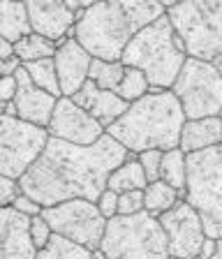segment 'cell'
I'll return each mask as SVG.
<instances>
[{
  "instance_id": "obj_15",
  "label": "cell",
  "mask_w": 222,
  "mask_h": 259,
  "mask_svg": "<svg viewBox=\"0 0 222 259\" xmlns=\"http://www.w3.org/2000/svg\"><path fill=\"white\" fill-rule=\"evenodd\" d=\"M23 5L30 19V28L35 32L56 39V42L72 35L76 16L65 5V0H23Z\"/></svg>"
},
{
  "instance_id": "obj_16",
  "label": "cell",
  "mask_w": 222,
  "mask_h": 259,
  "mask_svg": "<svg viewBox=\"0 0 222 259\" xmlns=\"http://www.w3.org/2000/svg\"><path fill=\"white\" fill-rule=\"evenodd\" d=\"M30 218L14 206H0V259H30L37 257L30 232Z\"/></svg>"
},
{
  "instance_id": "obj_44",
  "label": "cell",
  "mask_w": 222,
  "mask_h": 259,
  "mask_svg": "<svg viewBox=\"0 0 222 259\" xmlns=\"http://www.w3.org/2000/svg\"><path fill=\"white\" fill-rule=\"evenodd\" d=\"M217 116H220V118H222V109H220V113H217Z\"/></svg>"
},
{
  "instance_id": "obj_38",
  "label": "cell",
  "mask_w": 222,
  "mask_h": 259,
  "mask_svg": "<svg viewBox=\"0 0 222 259\" xmlns=\"http://www.w3.org/2000/svg\"><path fill=\"white\" fill-rule=\"evenodd\" d=\"M93 3H100V0H65V5L70 7L72 12H79V10H86L91 7Z\"/></svg>"
},
{
  "instance_id": "obj_36",
  "label": "cell",
  "mask_w": 222,
  "mask_h": 259,
  "mask_svg": "<svg viewBox=\"0 0 222 259\" xmlns=\"http://www.w3.org/2000/svg\"><path fill=\"white\" fill-rule=\"evenodd\" d=\"M19 65H21V60H19L17 56H7V58H0V76L14 74Z\"/></svg>"
},
{
  "instance_id": "obj_7",
  "label": "cell",
  "mask_w": 222,
  "mask_h": 259,
  "mask_svg": "<svg viewBox=\"0 0 222 259\" xmlns=\"http://www.w3.org/2000/svg\"><path fill=\"white\" fill-rule=\"evenodd\" d=\"M167 16L188 56L213 60L222 54V0H181Z\"/></svg>"
},
{
  "instance_id": "obj_39",
  "label": "cell",
  "mask_w": 222,
  "mask_h": 259,
  "mask_svg": "<svg viewBox=\"0 0 222 259\" xmlns=\"http://www.w3.org/2000/svg\"><path fill=\"white\" fill-rule=\"evenodd\" d=\"M7 56H14V44L0 35V58H7Z\"/></svg>"
},
{
  "instance_id": "obj_34",
  "label": "cell",
  "mask_w": 222,
  "mask_h": 259,
  "mask_svg": "<svg viewBox=\"0 0 222 259\" xmlns=\"http://www.w3.org/2000/svg\"><path fill=\"white\" fill-rule=\"evenodd\" d=\"M12 206H14L17 210H21L23 215H28V218L42 213V204H37V201H35L30 194H26V192H19L17 197H14V201H12Z\"/></svg>"
},
{
  "instance_id": "obj_1",
  "label": "cell",
  "mask_w": 222,
  "mask_h": 259,
  "mask_svg": "<svg viewBox=\"0 0 222 259\" xmlns=\"http://www.w3.org/2000/svg\"><path fill=\"white\" fill-rule=\"evenodd\" d=\"M125 155L127 148L109 132L93 144H70L49 137L42 153L19 178V185L42 206L74 197L95 201L107 188V176Z\"/></svg>"
},
{
  "instance_id": "obj_32",
  "label": "cell",
  "mask_w": 222,
  "mask_h": 259,
  "mask_svg": "<svg viewBox=\"0 0 222 259\" xmlns=\"http://www.w3.org/2000/svg\"><path fill=\"white\" fill-rule=\"evenodd\" d=\"M95 204H98L100 213H102V215L109 220L111 215H116V208H118V192H114L111 188H104L102 192L98 194Z\"/></svg>"
},
{
  "instance_id": "obj_6",
  "label": "cell",
  "mask_w": 222,
  "mask_h": 259,
  "mask_svg": "<svg viewBox=\"0 0 222 259\" xmlns=\"http://www.w3.org/2000/svg\"><path fill=\"white\" fill-rule=\"evenodd\" d=\"M72 37L86 49L93 58L120 60L125 44L135 35L120 10L118 0H100L86 10L74 12Z\"/></svg>"
},
{
  "instance_id": "obj_8",
  "label": "cell",
  "mask_w": 222,
  "mask_h": 259,
  "mask_svg": "<svg viewBox=\"0 0 222 259\" xmlns=\"http://www.w3.org/2000/svg\"><path fill=\"white\" fill-rule=\"evenodd\" d=\"M171 93L179 97L185 118L217 116L222 109V76L211 60L188 56Z\"/></svg>"
},
{
  "instance_id": "obj_20",
  "label": "cell",
  "mask_w": 222,
  "mask_h": 259,
  "mask_svg": "<svg viewBox=\"0 0 222 259\" xmlns=\"http://www.w3.org/2000/svg\"><path fill=\"white\" fill-rule=\"evenodd\" d=\"M146 174L141 169L137 153L127 151L125 160L120 164H116L114 171L107 176V188H111L114 192H127V190H144L146 185Z\"/></svg>"
},
{
  "instance_id": "obj_25",
  "label": "cell",
  "mask_w": 222,
  "mask_h": 259,
  "mask_svg": "<svg viewBox=\"0 0 222 259\" xmlns=\"http://www.w3.org/2000/svg\"><path fill=\"white\" fill-rule=\"evenodd\" d=\"M23 70L28 72V76L33 79V83L42 91L51 93V95L60 97V86H58V74H56V63L54 56L49 58H39V60H28V63H21Z\"/></svg>"
},
{
  "instance_id": "obj_4",
  "label": "cell",
  "mask_w": 222,
  "mask_h": 259,
  "mask_svg": "<svg viewBox=\"0 0 222 259\" xmlns=\"http://www.w3.org/2000/svg\"><path fill=\"white\" fill-rule=\"evenodd\" d=\"M183 199L199 213L206 236H222V144L185 153Z\"/></svg>"
},
{
  "instance_id": "obj_3",
  "label": "cell",
  "mask_w": 222,
  "mask_h": 259,
  "mask_svg": "<svg viewBox=\"0 0 222 259\" xmlns=\"http://www.w3.org/2000/svg\"><path fill=\"white\" fill-rule=\"evenodd\" d=\"M185 58V47L173 30L169 16L162 14L144 26L125 44L120 63L137 67L146 74L148 88H171Z\"/></svg>"
},
{
  "instance_id": "obj_42",
  "label": "cell",
  "mask_w": 222,
  "mask_h": 259,
  "mask_svg": "<svg viewBox=\"0 0 222 259\" xmlns=\"http://www.w3.org/2000/svg\"><path fill=\"white\" fill-rule=\"evenodd\" d=\"M164 7H171V5H176V3H181V0H160Z\"/></svg>"
},
{
  "instance_id": "obj_23",
  "label": "cell",
  "mask_w": 222,
  "mask_h": 259,
  "mask_svg": "<svg viewBox=\"0 0 222 259\" xmlns=\"http://www.w3.org/2000/svg\"><path fill=\"white\" fill-rule=\"evenodd\" d=\"M179 199V190L164 183L162 178L148 181L144 185V210H148L151 215H162L167 208H171Z\"/></svg>"
},
{
  "instance_id": "obj_18",
  "label": "cell",
  "mask_w": 222,
  "mask_h": 259,
  "mask_svg": "<svg viewBox=\"0 0 222 259\" xmlns=\"http://www.w3.org/2000/svg\"><path fill=\"white\" fill-rule=\"evenodd\" d=\"M222 144V118L220 116H201V118H185L181 127L179 148L183 153L201 151L208 146Z\"/></svg>"
},
{
  "instance_id": "obj_24",
  "label": "cell",
  "mask_w": 222,
  "mask_h": 259,
  "mask_svg": "<svg viewBox=\"0 0 222 259\" xmlns=\"http://www.w3.org/2000/svg\"><path fill=\"white\" fill-rule=\"evenodd\" d=\"M56 54V39L44 37L39 32L30 30L28 35H23L21 39L14 42V56H17L21 63L28 60H39V58H49Z\"/></svg>"
},
{
  "instance_id": "obj_43",
  "label": "cell",
  "mask_w": 222,
  "mask_h": 259,
  "mask_svg": "<svg viewBox=\"0 0 222 259\" xmlns=\"http://www.w3.org/2000/svg\"><path fill=\"white\" fill-rule=\"evenodd\" d=\"M7 104H10V102H3V100H0V116L7 111Z\"/></svg>"
},
{
  "instance_id": "obj_5",
  "label": "cell",
  "mask_w": 222,
  "mask_h": 259,
  "mask_svg": "<svg viewBox=\"0 0 222 259\" xmlns=\"http://www.w3.org/2000/svg\"><path fill=\"white\" fill-rule=\"evenodd\" d=\"M100 250L109 259H164L169 257L167 236L157 220L148 210L130 215H111L104 225Z\"/></svg>"
},
{
  "instance_id": "obj_37",
  "label": "cell",
  "mask_w": 222,
  "mask_h": 259,
  "mask_svg": "<svg viewBox=\"0 0 222 259\" xmlns=\"http://www.w3.org/2000/svg\"><path fill=\"white\" fill-rule=\"evenodd\" d=\"M215 254V238L213 236H206L204 243H201V250H199V257L204 259H211Z\"/></svg>"
},
{
  "instance_id": "obj_30",
  "label": "cell",
  "mask_w": 222,
  "mask_h": 259,
  "mask_svg": "<svg viewBox=\"0 0 222 259\" xmlns=\"http://www.w3.org/2000/svg\"><path fill=\"white\" fill-rule=\"evenodd\" d=\"M139 210H144V190L118 192V208H116V213L130 215V213H139Z\"/></svg>"
},
{
  "instance_id": "obj_40",
  "label": "cell",
  "mask_w": 222,
  "mask_h": 259,
  "mask_svg": "<svg viewBox=\"0 0 222 259\" xmlns=\"http://www.w3.org/2000/svg\"><path fill=\"white\" fill-rule=\"evenodd\" d=\"M213 257L222 259V236H217V238H215V254H213Z\"/></svg>"
},
{
  "instance_id": "obj_12",
  "label": "cell",
  "mask_w": 222,
  "mask_h": 259,
  "mask_svg": "<svg viewBox=\"0 0 222 259\" xmlns=\"http://www.w3.org/2000/svg\"><path fill=\"white\" fill-rule=\"evenodd\" d=\"M47 132L49 137L70 141V144H93L104 135V125L98 118H93L86 109L72 102V97L60 95L51 111Z\"/></svg>"
},
{
  "instance_id": "obj_21",
  "label": "cell",
  "mask_w": 222,
  "mask_h": 259,
  "mask_svg": "<svg viewBox=\"0 0 222 259\" xmlns=\"http://www.w3.org/2000/svg\"><path fill=\"white\" fill-rule=\"evenodd\" d=\"M118 5L123 10L127 23H130L132 32L141 30L144 26H148L162 14H167V7L160 0H118Z\"/></svg>"
},
{
  "instance_id": "obj_13",
  "label": "cell",
  "mask_w": 222,
  "mask_h": 259,
  "mask_svg": "<svg viewBox=\"0 0 222 259\" xmlns=\"http://www.w3.org/2000/svg\"><path fill=\"white\" fill-rule=\"evenodd\" d=\"M14 76H17V93L12 97V104H14V111H17V118L47 127L58 97L35 86L33 79L28 76V72L23 70V65L17 67Z\"/></svg>"
},
{
  "instance_id": "obj_35",
  "label": "cell",
  "mask_w": 222,
  "mask_h": 259,
  "mask_svg": "<svg viewBox=\"0 0 222 259\" xmlns=\"http://www.w3.org/2000/svg\"><path fill=\"white\" fill-rule=\"evenodd\" d=\"M14 93H17V76L14 74L0 76V100L3 102H12Z\"/></svg>"
},
{
  "instance_id": "obj_29",
  "label": "cell",
  "mask_w": 222,
  "mask_h": 259,
  "mask_svg": "<svg viewBox=\"0 0 222 259\" xmlns=\"http://www.w3.org/2000/svg\"><path fill=\"white\" fill-rule=\"evenodd\" d=\"M141 169L146 174V181H155L160 178V160H162V151L160 148H146V151L137 153Z\"/></svg>"
},
{
  "instance_id": "obj_28",
  "label": "cell",
  "mask_w": 222,
  "mask_h": 259,
  "mask_svg": "<svg viewBox=\"0 0 222 259\" xmlns=\"http://www.w3.org/2000/svg\"><path fill=\"white\" fill-rule=\"evenodd\" d=\"M116 93L123 97L125 102H132V100H137V97L146 95L148 93L146 74H144L141 70H137V67L125 65V72H123V76H120L118 86H116Z\"/></svg>"
},
{
  "instance_id": "obj_11",
  "label": "cell",
  "mask_w": 222,
  "mask_h": 259,
  "mask_svg": "<svg viewBox=\"0 0 222 259\" xmlns=\"http://www.w3.org/2000/svg\"><path fill=\"white\" fill-rule=\"evenodd\" d=\"M157 220H160V225L164 229L167 250L171 257H183V259L199 257L206 232L199 220V213L188 201L176 199V204L164 210L162 215H157Z\"/></svg>"
},
{
  "instance_id": "obj_19",
  "label": "cell",
  "mask_w": 222,
  "mask_h": 259,
  "mask_svg": "<svg viewBox=\"0 0 222 259\" xmlns=\"http://www.w3.org/2000/svg\"><path fill=\"white\" fill-rule=\"evenodd\" d=\"M33 30L23 0H0V35L12 44Z\"/></svg>"
},
{
  "instance_id": "obj_27",
  "label": "cell",
  "mask_w": 222,
  "mask_h": 259,
  "mask_svg": "<svg viewBox=\"0 0 222 259\" xmlns=\"http://www.w3.org/2000/svg\"><path fill=\"white\" fill-rule=\"evenodd\" d=\"M125 72V65L120 60H104V58H93L91 67H88V79L95 81L100 88L107 91H116L120 76Z\"/></svg>"
},
{
  "instance_id": "obj_26",
  "label": "cell",
  "mask_w": 222,
  "mask_h": 259,
  "mask_svg": "<svg viewBox=\"0 0 222 259\" xmlns=\"http://www.w3.org/2000/svg\"><path fill=\"white\" fill-rule=\"evenodd\" d=\"M160 178L176 190L185 188V153L181 151L179 146L162 151V160H160Z\"/></svg>"
},
{
  "instance_id": "obj_9",
  "label": "cell",
  "mask_w": 222,
  "mask_h": 259,
  "mask_svg": "<svg viewBox=\"0 0 222 259\" xmlns=\"http://www.w3.org/2000/svg\"><path fill=\"white\" fill-rule=\"evenodd\" d=\"M42 218L49 222L51 232L81 243L88 250L100 248L107 218L100 213L95 201L83 197L56 201L51 206H42Z\"/></svg>"
},
{
  "instance_id": "obj_14",
  "label": "cell",
  "mask_w": 222,
  "mask_h": 259,
  "mask_svg": "<svg viewBox=\"0 0 222 259\" xmlns=\"http://www.w3.org/2000/svg\"><path fill=\"white\" fill-rule=\"evenodd\" d=\"M91 60L93 56L72 35L56 42L54 63H56V74H58L60 95H72L74 91H79V86L88 79Z\"/></svg>"
},
{
  "instance_id": "obj_41",
  "label": "cell",
  "mask_w": 222,
  "mask_h": 259,
  "mask_svg": "<svg viewBox=\"0 0 222 259\" xmlns=\"http://www.w3.org/2000/svg\"><path fill=\"white\" fill-rule=\"evenodd\" d=\"M211 63H213V65H215V70H217V72H220V76H222V54H220V56H215V58H213V60H211Z\"/></svg>"
},
{
  "instance_id": "obj_10",
  "label": "cell",
  "mask_w": 222,
  "mask_h": 259,
  "mask_svg": "<svg viewBox=\"0 0 222 259\" xmlns=\"http://www.w3.org/2000/svg\"><path fill=\"white\" fill-rule=\"evenodd\" d=\"M49 132L42 125H33L17 116H0V174L21 178L35 157L42 153Z\"/></svg>"
},
{
  "instance_id": "obj_2",
  "label": "cell",
  "mask_w": 222,
  "mask_h": 259,
  "mask_svg": "<svg viewBox=\"0 0 222 259\" xmlns=\"http://www.w3.org/2000/svg\"><path fill=\"white\" fill-rule=\"evenodd\" d=\"M183 123V109L171 88H148L146 95L132 100L104 132L118 139L132 153H141L146 148L167 151L179 146Z\"/></svg>"
},
{
  "instance_id": "obj_31",
  "label": "cell",
  "mask_w": 222,
  "mask_h": 259,
  "mask_svg": "<svg viewBox=\"0 0 222 259\" xmlns=\"http://www.w3.org/2000/svg\"><path fill=\"white\" fill-rule=\"evenodd\" d=\"M28 232H30V241H33L35 250H39L44 245V243L49 241L51 236V227L49 222L42 218V213H37V215L30 218V225H28Z\"/></svg>"
},
{
  "instance_id": "obj_22",
  "label": "cell",
  "mask_w": 222,
  "mask_h": 259,
  "mask_svg": "<svg viewBox=\"0 0 222 259\" xmlns=\"http://www.w3.org/2000/svg\"><path fill=\"white\" fill-rule=\"evenodd\" d=\"M37 257L39 259H86V257H93V250H88L86 245L72 241V238L63 236V234L51 232L49 241L37 250Z\"/></svg>"
},
{
  "instance_id": "obj_33",
  "label": "cell",
  "mask_w": 222,
  "mask_h": 259,
  "mask_svg": "<svg viewBox=\"0 0 222 259\" xmlns=\"http://www.w3.org/2000/svg\"><path fill=\"white\" fill-rule=\"evenodd\" d=\"M19 192H21V185H19L17 178L0 174V206H10Z\"/></svg>"
},
{
  "instance_id": "obj_17",
  "label": "cell",
  "mask_w": 222,
  "mask_h": 259,
  "mask_svg": "<svg viewBox=\"0 0 222 259\" xmlns=\"http://www.w3.org/2000/svg\"><path fill=\"white\" fill-rule=\"evenodd\" d=\"M67 97H72V102H76L81 109H86L93 118H98L100 123L104 125V130H107V125L114 123L120 113L127 109V104H130V102H125L116 91L100 88L98 83L91 79H86L81 86H79V91H74Z\"/></svg>"
}]
</instances>
